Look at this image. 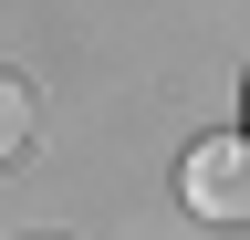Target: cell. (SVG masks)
Returning <instances> with one entry per match:
<instances>
[{
    "label": "cell",
    "mask_w": 250,
    "mask_h": 240,
    "mask_svg": "<svg viewBox=\"0 0 250 240\" xmlns=\"http://www.w3.org/2000/svg\"><path fill=\"white\" fill-rule=\"evenodd\" d=\"M177 198L198 209V219H250V136H208V146H188Z\"/></svg>",
    "instance_id": "6da1fadb"
},
{
    "label": "cell",
    "mask_w": 250,
    "mask_h": 240,
    "mask_svg": "<svg viewBox=\"0 0 250 240\" xmlns=\"http://www.w3.org/2000/svg\"><path fill=\"white\" fill-rule=\"evenodd\" d=\"M21 146H31V84H21V73H0V167H11Z\"/></svg>",
    "instance_id": "7a4b0ae2"
},
{
    "label": "cell",
    "mask_w": 250,
    "mask_h": 240,
    "mask_svg": "<svg viewBox=\"0 0 250 240\" xmlns=\"http://www.w3.org/2000/svg\"><path fill=\"white\" fill-rule=\"evenodd\" d=\"M240 136H250V105H240Z\"/></svg>",
    "instance_id": "3957f363"
}]
</instances>
